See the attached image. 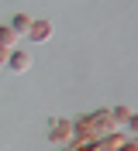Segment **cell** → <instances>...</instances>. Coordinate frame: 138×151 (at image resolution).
Returning a JSON list of instances; mask_svg holds the SVG:
<instances>
[{
	"label": "cell",
	"mask_w": 138,
	"mask_h": 151,
	"mask_svg": "<svg viewBox=\"0 0 138 151\" xmlns=\"http://www.w3.org/2000/svg\"><path fill=\"white\" fill-rule=\"evenodd\" d=\"M7 65L14 69V72H28V69H31V55H28V52H10Z\"/></svg>",
	"instance_id": "obj_1"
},
{
	"label": "cell",
	"mask_w": 138,
	"mask_h": 151,
	"mask_svg": "<svg viewBox=\"0 0 138 151\" xmlns=\"http://www.w3.org/2000/svg\"><path fill=\"white\" fill-rule=\"evenodd\" d=\"M31 21H35V17H28V14H14L7 28L14 31V35H18V31H31Z\"/></svg>",
	"instance_id": "obj_2"
},
{
	"label": "cell",
	"mask_w": 138,
	"mask_h": 151,
	"mask_svg": "<svg viewBox=\"0 0 138 151\" xmlns=\"http://www.w3.org/2000/svg\"><path fill=\"white\" fill-rule=\"evenodd\" d=\"M48 35H52V24H48V21H31V38L45 41Z\"/></svg>",
	"instance_id": "obj_3"
},
{
	"label": "cell",
	"mask_w": 138,
	"mask_h": 151,
	"mask_svg": "<svg viewBox=\"0 0 138 151\" xmlns=\"http://www.w3.org/2000/svg\"><path fill=\"white\" fill-rule=\"evenodd\" d=\"M14 45H18V35H14L10 28H0V48H7V52H10Z\"/></svg>",
	"instance_id": "obj_4"
},
{
	"label": "cell",
	"mask_w": 138,
	"mask_h": 151,
	"mask_svg": "<svg viewBox=\"0 0 138 151\" xmlns=\"http://www.w3.org/2000/svg\"><path fill=\"white\" fill-rule=\"evenodd\" d=\"M7 58H10V52H7V48H0V65H4Z\"/></svg>",
	"instance_id": "obj_5"
}]
</instances>
